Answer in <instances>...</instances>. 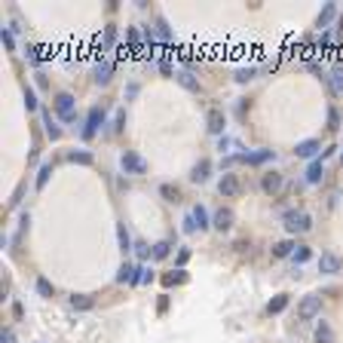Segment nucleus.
<instances>
[{"label":"nucleus","instance_id":"1","mask_svg":"<svg viewBox=\"0 0 343 343\" xmlns=\"http://www.w3.org/2000/svg\"><path fill=\"white\" fill-rule=\"evenodd\" d=\"M310 227H313V221L306 212H285V230L288 233H306Z\"/></svg>","mask_w":343,"mask_h":343},{"label":"nucleus","instance_id":"2","mask_svg":"<svg viewBox=\"0 0 343 343\" xmlns=\"http://www.w3.org/2000/svg\"><path fill=\"white\" fill-rule=\"evenodd\" d=\"M319 310H322V297L306 294L303 300H300V306H297V319H300V322H310V319L319 316Z\"/></svg>","mask_w":343,"mask_h":343},{"label":"nucleus","instance_id":"3","mask_svg":"<svg viewBox=\"0 0 343 343\" xmlns=\"http://www.w3.org/2000/svg\"><path fill=\"white\" fill-rule=\"evenodd\" d=\"M239 190H242V181H239V175H233V172H227V175L218 181V193H221L224 199L239 196Z\"/></svg>","mask_w":343,"mask_h":343},{"label":"nucleus","instance_id":"4","mask_svg":"<svg viewBox=\"0 0 343 343\" xmlns=\"http://www.w3.org/2000/svg\"><path fill=\"white\" fill-rule=\"evenodd\" d=\"M55 110H59V117H62L64 123H71V120H74V95L59 92V95H55Z\"/></svg>","mask_w":343,"mask_h":343},{"label":"nucleus","instance_id":"5","mask_svg":"<svg viewBox=\"0 0 343 343\" xmlns=\"http://www.w3.org/2000/svg\"><path fill=\"white\" fill-rule=\"evenodd\" d=\"M105 123V110L101 107H92L89 110V117H86V129H83V138H92V135L98 132V126Z\"/></svg>","mask_w":343,"mask_h":343},{"label":"nucleus","instance_id":"6","mask_svg":"<svg viewBox=\"0 0 343 343\" xmlns=\"http://www.w3.org/2000/svg\"><path fill=\"white\" fill-rule=\"evenodd\" d=\"M205 126H209V132H212V135H221V132H224V126H227L224 110L212 107V110H209V117H205Z\"/></svg>","mask_w":343,"mask_h":343},{"label":"nucleus","instance_id":"7","mask_svg":"<svg viewBox=\"0 0 343 343\" xmlns=\"http://www.w3.org/2000/svg\"><path fill=\"white\" fill-rule=\"evenodd\" d=\"M123 169H126V172H135V175H144V172H147V163H144L138 153H123Z\"/></svg>","mask_w":343,"mask_h":343},{"label":"nucleus","instance_id":"8","mask_svg":"<svg viewBox=\"0 0 343 343\" xmlns=\"http://www.w3.org/2000/svg\"><path fill=\"white\" fill-rule=\"evenodd\" d=\"M340 267H343V260H340L337 255H322V257H319V270H322V273H328V276L340 273Z\"/></svg>","mask_w":343,"mask_h":343},{"label":"nucleus","instance_id":"9","mask_svg":"<svg viewBox=\"0 0 343 343\" xmlns=\"http://www.w3.org/2000/svg\"><path fill=\"white\" fill-rule=\"evenodd\" d=\"M209 172H212V163L209 159H199V163L193 166V172H190V181L193 184H202V181H209Z\"/></svg>","mask_w":343,"mask_h":343},{"label":"nucleus","instance_id":"10","mask_svg":"<svg viewBox=\"0 0 343 343\" xmlns=\"http://www.w3.org/2000/svg\"><path fill=\"white\" fill-rule=\"evenodd\" d=\"M260 184H264V193H279L282 190V175L279 172H270V175H264Z\"/></svg>","mask_w":343,"mask_h":343},{"label":"nucleus","instance_id":"11","mask_svg":"<svg viewBox=\"0 0 343 343\" xmlns=\"http://www.w3.org/2000/svg\"><path fill=\"white\" fill-rule=\"evenodd\" d=\"M214 227H218V230H230L233 227V212L230 209H218L214 212Z\"/></svg>","mask_w":343,"mask_h":343},{"label":"nucleus","instance_id":"12","mask_svg":"<svg viewBox=\"0 0 343 343\" xmlns=\"http://www.w3.org/2000/svg\"><path fill=\"white\" fill-rule=\"evenodd\" d=\"M270 156H273V150H260V153H239V163H251V166H257V163H267Z\"/></svg>","mask_w":343,"mask_h":343},{"label":"nucleus","instance_id":"13","mask_svg":"<svg viewBox=\"0 0 343 343\" xmlns=\"http://www.w3.org/2000/svg\"><path fill=\"white\" fill-rule=\"evenodd\" d=\"M71 306H74V310H92V306H95V297H89V294H74V297H71Z\"/></svg>","mask_w":343,"mask_h":343},{"label":"nucleus","instance_id":"14","mask_svg":"<svg viewBox=\"0 0 343 343\" xmlns=\"http://www.w3.org/2000/svg\"><path fill=\"white\" fill-rule=\"evenodd\" d=\"M319 153V141H300V144H297V156H306V159H310V156H316Z\"/></svg>","mask_w":343,"mask_h":343},{"label":"nucleus","instance_id":"15","mask_svg":"<svg viewBox=\"0 0 343 343\" xmlns=\"http://www.w3.org/2000/svg\"><path fill=\"white\" fill-rule=\"evenodd\" d=\"M316 343H334V331H331L328 322H322L316 328Z\"/></svg>","mask_w":343,"mask_h":343},{"label":"nucleus","instance_id":"16","mask_svg":"<svg viewBox=\"0 0 343 343\" xmlns=\"http://www.w3.org/2000/svg\"><path fill=\"white\" fill-rule=\"evenodd\" d=\"M285 306H288V294H276V297L270 300L267 313H270V316H276V313H282V310H285Z\"/></svg>","mask_w":343,"mask_h":343},{"label":"nucleus","instance_id":"17","mask_svg":"<svg viewBox=\"0 0 343 343\" xmlns=\"http://www.w3.org/2000/svg\"><path fill=\"white\" fill-rule=\"evenodd\" d=\"M159 196H163L166 202H178L181 199V190L175 184H163V187H159Z\"/></svg>","mask_w":343,"mask_h":343},{"label":"nucleus","instance_id":"18","mask_svg":"<svg viewBox=\"0 0 343 343\" xmlns=\"http://www.w3.org/2000/svg\"><path fill=\"white\" fill-rule=\"evenodd\" d=\"M306 181H310V184H319V181H322V159H316V163L306 169Z\"/></svg>","mask_w":343,"mask_h":343},{"label":"nucleus","instance_id":"19","mask_svg":"<svg viewBox=\"0 0 343 343\" xmlns=\"http://www.w3.org/2000/svg\"><path fill=\"white\" fill-rule=\"evenodd\" d=\"M193 221H196V227H199V230H205V227H209V214H205V209H202V205H193Z\"/></svg>","mask_w":343,"mask_h":343},{"label":"nucleus","instance_id":"20","mask_svg":"<svg viewBox=\"0 0 343 343\" xmlns=\"http://www.w3.org/2000/svg\"><path fill=\"white\" fill-rule=\"evenodd\" d=\"M67 159H71V163H80V166H92V153H86V150H74V153H67Z\"/></svg>","mask_w":343,"mask_h":343},{"label":"nucleus","instance_id":"21","mask_svg":"<svg viewBox=\"0 0 343 343\" xmlns=\"http://www.w3.org/2000/svg\"><path fill=\"white\" fill-rule=\"evenodd\" d=\"M273 255H276V257H288V255H294V245L288 242V239H285V242H276V245H273Z\"/></svg>","mask_w":343,"mask_h":343},{"label":"nucleus","instance_id":"22","mask_svg":"<svg viewBox=\"0 0 343 343\" xmlns=\"http://www.w3.org/2000/svg\"><path fill=\"white\" fill-rule=\"evenodd\" d=\"M95 74H98V77H95L98 83H107V80H110V74H113V64H110V62H101Z\"/></svg>","mask_w":343,"mask_h":343},{"label":"nucleus","instance_id":"23","mask_svg":"<svg viewBox=\"0 0 343 343\" xmlns=\"http://www.w3.org/2000/svg\"><path fill=\"white\" fill-rule=\"evenodd\" d=\"M178 80H181V86H187V89H190V92H196V89H199V83H196V80H193V74H187V71H181V74H178Z\"/></svg>","mask_w":343,"mask_h":343},{"label":"nucleus","instance_id":"24","mask_svg":"<svg viewBox=\"0 0 343 343\" xmlns=\"http://www.w3.org/2000/svg\"><path fill=\"white\" fill-rule=\"evenodd\" d=\"M132 273H135V270H132L129 264H123V267H120V273H117V282H135Z\"/></svg>","mask_w":343,"mask_h":343},{"label":"nucleus","instance_id":"25","mask_svg":"<svg viewBox=\"0 0 343 343\" xmlns=\"http://www.w3.org/2000/svg\"><path fill=\"white\" fill-rule=\"evenodd\" d=\"M43 120H46V135L55 141V138H62V129L59 126H52V120H49V113H43Z\"/></svg>","mask_w":343,"mask_h":343},{"label":"nucleus","instance_id":"26","mask_svg":"<svg viewBox=\"0 0 343 343\" xmlns=\"http://www.w3.org/2000/svg\"><path fill=\"white\" fill-rule=\"evenodd\" d=\"M49 175H52V166H43V169H40V175H37V190H43V187H46Z\"/></svg>","mask_w":343,"mask_h":343},{"label":"nucleus","instance_id":"27","mask_svg":"<svg viewBox=\"0 0 343 343\" xmlns=\"http://www.w3.org/2000/svg\"><path fill=\"white\" fill-rule=\"evenodd\" d=\"M331 83H334L337 92H343V67H334V71H331Z\"/></svg>","mask_w":343,"mask_h":343},{"label":"nucleus","instance_id":"28","mask_svg":"<svg viewBox=\"0 0 343 343\" xmlns=\"http://www.w3.org/2000/svg\"><path fill=\"white\" fill-rule=\"evenodd\" d=\"M291 257L297 260V264H306V260H310V248H306V245H297V251H294Z\"/></svg>","mask_w":343,"mask_h":343},{"label":"nucleus","instance_id":"29","mask_svg":"<svg viewBox=\"0 0 343 343\" xmlns=\"http://www.w3.org/2000/svg\"><path fill=\"white\" fill-rule=\"evenodd\" d=\"M334 9H337L334 3H328V6H325V13H322V16H319V28H325V25H328V21H331V16H334Z\"/></svg>","mask_w":343,"mask_h":343},{"label":"nucleus","instance_id":"30","mask_svg":"<svg viewBox=\"0 0 343 343\" xmlns=\"http://www.w3.org/2000/svg\"><path fill=\"white\" fill-rule=\"evenodd\" d=\"M169 248H172L169 242H156V245H153V257H156V260H163V257L169 255Z\"/></svg>","mask_w":343,"mask_h":343},{"label":"nucleus","instance_id":"31","mask_svg":"<svg viewBox=\"0 0 343 343\" xmlns=\"http://www.w3.org/2000/svg\"><path fill=\"white\" fill-rule=\"evenodd\" d=\"M117 236H120V245H123V251H129V245H132V242H129V233H126V227H123V224L117 227Z\"/></svg>","mask_w":343,"mask_h":343},{"label":"nucleus","instance_id":"32","mask_svg":"<svg viewBox=\"0 0 343 343\" xmlns=\"http://www.w3.org/2000/svg\"><path fill=\"white\" fill-rule=\"evenodd\" d=\"M37 291H40L43 297H52V285H49L46 279H37Z\"/></svg>","mask_w":343,"mask_h":343},{"label":"nucleus","instance_id":"33","mask_svg":"<svg viewBox=\"0 0 343 343\" xmlns=\"http://www.w3.org/2000/svg\"><path fill=\"white\" fill-rule=\"evenodd\" d=\"M156 28H159V37H163V40H172V31L166 28V21H163V19L156 21Z\"/></svg>","mask_w":343,"mask_h":343},{"label":"nucleus","instance_id":"34","mask_svg":"<svg viewBox=\"0 0 343 343\" xmlns=\"http://www.w3.org/2000/svg\"><path fill=\"white\" fill-rule=\"evenodd\" d=\"M337 123H340L337 110H328V129H337Z\"/></svg>","mask_w":343,"mask_h":343},{"label":"nucleus","instance_id":"35","mask_svg":"<svg viewBox=\"0 0 343 343\" xmlns=\"http://www.w3.org/2000/svg\"><path fill=\"white\" fill-rule=\"evenodd\" d=\"M28 59L37 64V62H40V49H37V46H31V49H28Z\"/></svg>","mask_w":343,"mask_h":343},{"label":"nucleus","instance_id":"36","mask_svg":"<svg viewBox=\"0 0 343 343\" xmlns=\"http://www.w3.org/2000/svg\"><path fill=\"white\" fill-rule=\"evenodd\" d=\"M0 343H16V334H13V331H3V337H0Z\"/></svg>","mask_w":343,"mask_h":343},{"label":"nucleus","instance_id":"37","mask_svg":"<svg viewBox=\"0 0 343 343\" xmlns=\"http://www.w3.org/2000/svg\"><path fill=\"white\" fill-rule=\"evenodd\" d=\"M25 101H28V107H37V98H34V92H31V89L25 92Z\"/></svg>","mask_w":343,"mask_h":343},{"label":"nucleus","instance_id":"38","mask_svg":"<svg viewBox=\"0 0 343 343\" xmlns=\"http://www.w3.org/2000/svg\"><path fill=\"white\" fill-rule=\"evenodd\" d=\"M135 251H138V257H147V255H150V248H147L144 242H138V248H135Z\"/></svg>","mask_w":343,"mask_h":343},{"label":"nucleus","instance_id":"39","mask_svg":"<svg viewBox=\"0 0 343 343\" xmlns=\"http://www.w3.org/2000/svg\"><path fill=\"white\" fill-rule=\"evenodd\" d=\"M251 74H255L251 67H248V71H239V74H236V80H242V83H245V80H251Z\"/></svg>","mask_w":343,"mask_h":343},{"label":"nucleus","instance_id":"40","mask_svg":"<svg viewBox=\"0 0 343 343\" xmlns=\"http://www.w3.org/2000/svg\"><path fill=\"white\" fill-rule=\"evenodd\" d=\"M0 37H3V43H6L9 49H13V34H9V31H3V34H0Z\"/></svg>","mask_w":343,"mask_h":343},{"label":"nucleus","instance_id":"41","mask_svg":"<svg viewBox=\"0 0 343 343\" xmlns=\"http://www.w3.org/2000/svg\"><path fill=\"white\" fill-rule=\"evenodd\" d=\"M340 163H343V153H340Z\"/></svg>","mask_w":343,"mask_h":343}]
</instances>
